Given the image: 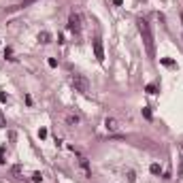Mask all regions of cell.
I'll list each match as a JSON object with an SVG mask.
<instances>
[{
	"mask_svg": "<svg viewBox=\"0 0 183 183\" xmlns=\"http://www.w3.org/2000/svg\"><path fill=\"white\" fill-rule=\"evenodd\" d=\"M136 24H139V30H141V36H143L145 49H147V56L153 58L155 51H153V34H151V26L147 24V19H143V17H139V19H136Z\"/></svg>",
	"mask_w": 183,
	"mask_h": 183,
	"instance_id": "6da1fadb",
	"label": "cell"
},
{
	"mask_svg": "<svg viewBox=\"0 0 183 183\" xmlns=\"http://www.w3.org/2000/svg\"><path fill=\"white\" fill-rule=\"evenodd\" d=\"M70 83H72V87H75V92H81V94H87L89 92V81L83 75H72Z\"/></svg>",
	"mask_w": 183,
	"mask_h": 183,
	"instance_id": "7a4b0ae2",
	"label": "cell"
},
{
	"mask_svg": "<svg viewBox=\"0 0 183 183\" xmlns=\"http://www.w3.org/2000/svg\"><path fill=\"white\" fill-rule=\"evenodd\" d=\"M66 28H68V32H75V34H79V32H81V17H79L77 13H72V15L68 17Z\"/></svg>",
	"mask_w": 183,
	"mask_h": 183,
	"instance_id": "3957f363",
	"label": "cell"
},
{
	"mask_svg": "<svg viewBox=\"0 0 183 183\" xmlns=\"http://www.w3.org/2000/svg\"><path fill=\"white\" fill-rule=\"evenodd\" d=\"M94 56H96L98 62L104 60V47H102V41L100 39H94Z\"/></svg>",
	"mask_w": 183,
	"mask_h": 183,
	"instance_id": "277c9868",
	"label": "cell"
},
{
	"mask_svg": "<svg viewBox=\"0 0 183 183\" xmlns=\"http://www.w3.org/2000/svg\"><path fill=\"white\" fill-rule=\"evenodd\" d=\"M79 166L83 168V175L89 179L92 177V168H89V160L85 158V155H79Z\"/></svg>",
	"mask_w": 183,
	"mask_h": 183,
	"instance_id": "5b68a950",
	"label": "cell"
},
{
	"mask_svg": "<svg viewBox=\"0 0 183 183\" xmlns=\"http://www.w3.org/2000/svg\"><path fill=\"white\" fill-rule=\"evenodd\" d=\"M104 128L109 132H117V130H119V122H117L115 117H107V119H104Z\"/></svg>",
	"mask_w": 183,
	"mask_h": 183,
	"instance_id": "8992f818",
	"label": "cell"
},
{
	"mask_svg": "<svg viewBox=\"0 0 183 183\" xmlns=\"http://www.w3.org/2000/svg\"><path fill=\"white\" fill-rule=\"evenodd\" d=\"M39 41H41L43 45H47V43H51V34H49L47 30H43V32H39Z\"/></svg>",
	"mask_w": 183,
	"mask_h": 183,
	"instance_id": "52a82bcc",
	"label": "cell"
},
{
	"mask_svg": "<svg viewBox=\"0 0 183 183\" xmlns=\"http://www.w3.org/2000/svg\"><path fill=\"white\" fill-rule=\"evenodd\" d=\"M66 124H68V126H77V124H79V115L68 113V115H66Z\"/></svg>",
	"mask_w": 183,
	"mask_h": 183,
	"instance_id": "ba28073f",
	"label": "cell"
},
{
	"mask_svg": "<svg viewBox=\"0 0 183 183\" xmlns=\"http://www.w3.org/2000/svg\"><path fill=\"white\" fill-rule=\"evenodd\" d=\"M149 170H151V175H162V166H160V164H151V166H149Z\"/></svg>",
	"mask_w": 183,
	"mask_h": 183,
	"instance_id": "9c48e42d",
	"label": "cell"
},
{
	"mask_svg": "<svg viewBox=\"0 0 183 183\" xmlns=\"http://www.w3.org/2000/svg\"><path fill=\"white\" fill-rule=\"evenodd\" d=\"M34 2H39V0H24L21 4H17L15 9H26V6H30V4H34Z\"/></svg>",
	"mask_w": 183,
	"mask_h": 183,
	"instance_id": "30bf717a",
	"label": "cell"
},
{
	"mask_svg": "<svg viewBox=\"0 0 183 183\" xmlns=\"http://www.w3.org/2000/svg\"><path fill=\"white\" fill-rule=\"evenodd\" d=\"M0 164H6V147H0Z\"/></svg>",
	"mask_w": 183,
	"mask_h": 183,
	"instance_id": "8fae6325",
	"label": "cell"
},
{
	"mask_svg": "<svg viewBox=\"0 0 183 183\" xmlns=\"http://www.w3.org/2000/svg\"><path fill=\"white\" fill-rule=\"evenodd\" d=\"M143 117L151 122V109H149V107H143Z\"/></svg>",
	"mask_w": 183,
	"mask_h": 183,
	"instance_id": "7c38bea8",
	"label": "cell"
},
{
	"mask_svg": "<svg viewBox=\"0 0 183 183\" xmlns=\"http://www.w3.org/2000/svg\"><path fill=\"white\" fill-rule=\"evenodd\" d=\"M11 172H13V177H19L21 175V166H19V164H15V166L11 168Z\"/></svg>",
	"mask_w": 183,
	"mask_h": 183,
	"instance_id": "4fadbf2b",
	"label": "cell"
},
{
	"mask_svg": "<svg viewBox=\"0 0 183 183\" xmlns=\"http://www.w3.org/2000/svg\"><path fill=\"white\" fill-rule=\"evenodd\" d=\"M145 89H147V94H158V85H153V83H149Z\"/></svg>",
	"mask_w": 183,
	"mask_h": 183,
	"instance_id": "5bb4252c",
	"label": "cell"
},
{
	"mask_svg": "<svg viewBox=\"0 0 183 183\" xmlns=\"http://www.w3.org/2000/svg\"><path fill=\"white\" fill-rule=\"evenodd\" d=\"M160 62L164 64V66H175V62H172L170 58H160Z\"/></svg>",
	"mask_w": 183,
	"mask_h": 183,
	"instance_id": "9a60e30c",
	"label": "cell"
},
{
	"mask_svg": "<svg viewBox=\"0 0 183 183\" xmlns=\"http://www.w3.org/2000/svg\"><path fill=\"white\" fill-rule=\"evenodd\" d=\"M4 58H6V60H15V58H13V49H11V47H6V49H4Z\"/></svg>",
	"mask_w": 183,
	"mask_h": 183,
	"instance_id": "2e32d148",
	"label": "cell"
},
{
	"mask_svg": "<svg viewBox=\"0 0 183 183\" xmlns=\"http://www.w3.org/2000/svg\"><path fill=\"white\" fill-rule=\"evenodd\" d=\"M177 177H183V155H179V172Z\"/></svg>",
	"mask_w": 183,
	"mask_h": 183,
	"instance_id": "e0dca14e",
	"label": "cell"
},
{
	"mask_svg": "<svg viewBox=\"0 0 183 183\" xmlns=\"http://www.w3.org/2000/svg\"><path fill=\"white\" fill-rule=\"evenodd\" d=\"M32 181H34V183H41V181H43V175H41V172H34V175H32Z\"/></svg>",
	"mask_w": 183,
	"mask_h": 183,
	"instance_id": "ac0fdd59",
	"label": "cell"
},
{
	"mask_svg": "<svg viewBox=\"0 0 183 183\" xmlns=\"http://www.w3.org/2000/svg\"><path fill=\"white\" fill-rule=\"evenodd\" d=\"M39 139H47V128H41L39 130Z\"/></svg>",
	"mask_w": 183,
	"mask_h": 183,
	"instance_id": "d6986e66",
	"label": "cell"
},
{
	"mask_svg": "<svg viewBox=\"0 0 183 183\" xmlns=\"http://www.w3.org/2000/svg\"><path fill=\"white\" fill-rule=\"evenodd\" d=\"M47 64H49L51 68H56V66H58V60H56V58H49V60H47Z\"/></svg>",
	"mask_w": 183,
	"mask_h": 183,
	"instance_id": "ffe728a7",
	"label": "cell"
},
{
	"mask_svg": "<svg viewBox=\"0 0 183 183\" xmlns=\"http://www.w3.org/2000/svg\"><path fill=\"white\" fill-rule=\"evenodd\" d=\"M128 181H130V183H134L136 181V175H134V172L130 170V172H128Z\"/></svg>",
	"mask_w": 183,
	"mask_h": 183,
	"instance_id": "44dd1931",
	"label": "cell"
},
{
	"mask_svg": "<svg viewBox=\"0 0 183 183\" xmlns=\"http://www.w3.org/2000/svg\"><path fill=\"white\" fill-rule=\"evenodd\" d=\"M0 102H6V94L4 92H0Z\"/></svg>",
	"mask_w": 183,
	"mask_h": 183,
	"instance_id": "7402d4cb",
	"label": "cell"
},
{
	"mask_svg": "<svg viewBox=\"0 0 183 183\" xmlns=\"http://www.w3.org/2000/svg\"><path fill=\"white\" fill-rule=\"evenodd\" d=\"M2 126H6V122H4V117H2V113H0V128Z\"/></svg>",
	"mask_w": 183,
	"mask_h": 183,
	"instance_id": "603a6c76",
	"label": "cell"
},
{
	"mask_svg": "<svg viewBox=\"0 0 183 183\" xmlns=\"http://www.w3.org/2000/svg\"><path fill=\"white\" fill-rule=\"evenodd\" d=\"M113 4H115V6H122V4H124V0H113Z\"/></svg>",
	"mask_w": 183,
	"mask_h": 183,
	"instance_id": "cb8c5ba5",
	"label": "cell"
},
{
	"mask_svg": "<svg viewBox=\"0 0 183 183\" xmlns=\"http://www.w3.org/2000/svg\"><path fill=\"white\" fill-rule=\"evenodd\" d=\"M181 24H183V13H181Z\"/></svg>",
	"mask_w": 183,
	"mask_h": 183,
	"instance_id": "d4e9b609",
	"label": "cell"
},
{
	"mask_svg": "<svg viewBox=\"0 0 183 183\" xmlns=\"http://www.w3.org/2000/svg\"><path fill=\"white\" fill-rule=\"evenodd\" d=\"M181 147H183V145H181Z\"/></svg>",
	"mask_w": 183,
	"mask_h": 183,
	"instance_id": "484cf974",
	"label": "cell"
}]
</instances>
